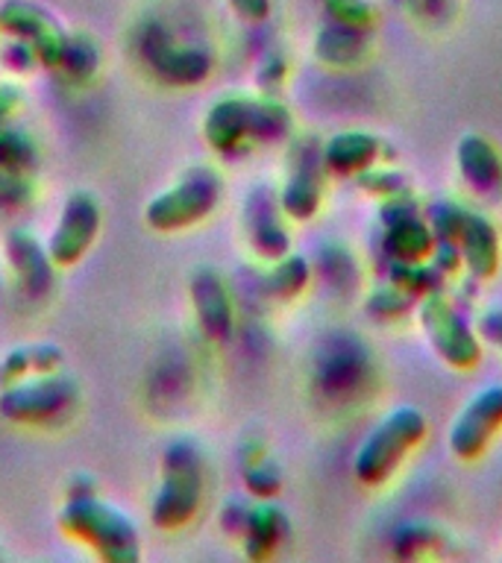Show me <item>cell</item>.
Listing matches in <instances>:
<instances>
[{
	"instance_id": "1",
	"label": "cell",
	"mask_w": 502,
	"mask_h": 563,
	"mask_svg": "<svg viewBox=\"0 0 502 563\" xmlns=\"http://www.w3.org/2000/svg\"><path fill=\"white\" fill-rule=\"evenodd\" d=\"M429 431V420L417 405H396L376 422V429L361 440L352 457V475L368 487L385 484L405 457L421 446Z\"/></svg>"
},
{
	"instance_id": "2",
	"label": "cell",
	"mask_w": 502,
	"mask_h": 563,
	"mask_svg": "<svg viewBox=\"0 0 502 563\" xmlns=\"http://www.w3.org/2000/svg\"><path fill=\"white\" fill-rule=\"evenodd\" d=\"M417 320H421L432 352L449 369H473L482 361L479 332L467 323V317L458 311L456 302H449L440 290H432V294L421 297Z\"/></svg>"
},
{
	"instance_id": "3",
	"label": "cell",
	"mask_w": 502,
	"mask_h": 563,
	"mask_svg": "<svg viewBox=\"0 0 502 563\" xmlns=\"http://www.w3.org/2000/svg\"><path fill=\"white\" fill-rule=\"evenodd\" d=\"M502 431V385H484L452 417L447 446L458 461H476Z\"/></svg>"
},
{
	"instance_id": "4",
	"label": "cell",
	"mask_w": 502,
	"mask_h": 563,
	"mask_svg": "<svg viewBox=\"0 0 502 563\" xmlns=\"http://www.w3.org/2000/svg\"><path fill=\"white\" fill-rule=\"evenodd\" d=\"M458 253H461V267L470 273L473 282H488L496 276L502 264V241L500 229L482 211L467 209L465 223L458 229Z\"/></svg>"
},
{
	"instance_id": "5",
	"label": "cell",
	"mask_w": 502,
	"mask_h": 563,
	"mask_svg": "<svg viewBox=\"0 0 502 563\" xmlns=\"http://www.w3.org/2000/svg\"><path fill=\"white\" fill-rule=\"evenodd\" d=\"M458 174L465 185L479 197H502V153L491 139L479 132H465L456 144Z\"/></svg>"
},
{
	"instance_id": "6",
	"label": "cell",
	"mask_w": 502,
	"mask_h": 563,
	"mask_svg": "<svg viewBox=\"0 0 502 563\" xmlns=\"http://www.w3.org/2000/svg\"><path fill=\"white\" fill-rule=\"evenodd\" d=\"M388 153H391L388 141H382L373 132H338L335 139L326 141L324 165H329L335 174L341 176L364 174L370 167H376L379 162H385Z\"/></svg>"
},
{
	"instance_id": "7",
	"label": "cell",
	"mask_w": 502,
	"mask_h": 563,
	"mask_svg": "<svg viewBox=\"0 0 502 563\" xmlns=\"http://www.w3.org/2000/svg\"><path fill=\"white\" fill-rule=\"evenodd\" d=\"M368 47L370 33L356 30V26L338 24V21H329L315 38V53L320 56V62L332 65V68L359 65V62L368 56Z\"/></svg>"
},
{
	"instance_id": "8",
	"label": "cell",
	"mask_w": 502,
	"mask_h": 563,
	"mask_svg": "<svg viewBox=\"0 0 502 563\" xmlns=\"http://www.w3.org/2000/svg\"><path fill=\"white\" fill-rule=\"evenodd\" d=\"M414 302H417V297H414L412 290H405L403 285L388 279L370 290L368 311L376 320H400V317L412 314Z\"/></svg>"
},
{
	"instance_id": "9",
	"label": "cell",
	"mask_w": 502,
	"mask_h": 563,
	"mask_svg": "<svg viewBox=\"0 0 502 563\" xmlns=\"http://www.w3.org/2000/svg\"><path fill=\"white\" fill-rule=\"evenodd\" d=\"M440 531L429 522H405L396 528L394 534V554L396 558H421V554L438 552Z\"/></svg>"
},
{
	"instance_id": "10",
	"label": "cell",
	"mask_w": 502,
	"mask_h": 563,
	"mask_svg": "<svg viewBox=\"0 0 502 563\" xmlns=\"http://www.w3.org/2000/svg\"><path fill=\"white\" fill-rule=\"evenodd\" d=\"M359 185L368 188L370 194H376L379 200H391V197H400V194H412V183L403 170H396L385 162V165H376L359 174Z\"/></svg>"
},
{
	"instance_id": "11",
	"label": "cell",
	"mask_w": 502,
	"mask_h": 563,
	"mask_svg": "<svg viewBox=\"0 0 502 563\" xmlns=\"http://www.w3.org/2000/svg\"><path fill=\"white\" fill-rule=\"evenodd\" d=\"M326 15L338 24L356 26L364 33H373L379 24V12L368 0H326Z\"/></svg>"
},
{
	"instance_id": "12",
	"label": "cell",
	"mask_w": 502,
	"mask_h": 563,
	"mask_svg": "<svg viewBox=\"0 0 502 563\" xmlns=\"http://www.w3.org/2000/svg\"><path fill=\"white\" fill-rule=\"evenodd\" d=\"M476 332L482 334L484 341L493 343V346L502 352V306L484 308L482 317H479V329H476Z\"/></svg>"
},
{
	"instance_id": "13",
	"label": "cell",
	"mask_w": 502,
	"mask_h": 563,
	"mask_svg": "<svg viewBox=\"0 0 502 563\" xmlns=\"http://www.w3.org/2000/svg\"><path fill=\"white\" fill-rule=\"evenodd\" d=\"M232 7H236L244 18L268 15V0H232Z\"/></svg>"
},
{
	"instance_id": "14",
	"label": "cell",
	"mask_w": 502,
	"mask_h": 563,
	"mask_svg": "<svg viewBox=\"0 0 502 563\" xmlns=\"http://www.w3.org/2000/svg\"><path fill=\"white\" fill-rule=\"evenodd\" d=\"M447 3H449V0H421V7H423V12H426V15H440Z\"/></svg>"
},
{
	"instance_id": "15",
	"label": "cell",
	"mask_w": 502,
	"mask_h": 563,
	"mask_svg": "<svg viewBox=\"0 0 502 563\" xmlns=\"http://www.w3.org/2000/svg\"><path fill=\"white\" fill-rule=\"evenodd\" d=\"M394 3H403V7H408V9H421L423 12V7H421V0H394Z\"/></svg>"
}]
</instances>
